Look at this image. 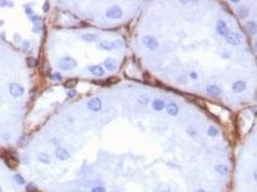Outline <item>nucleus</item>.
Segmentation results:
<instances>
[{"mask_svg": "<svg viewBox=\"0 0 257 192\" xmlns=\"http://www.w3.org/2000/svg\"><path fill=\"white\" fill-rule=\"evenodd\" d=\"M58 66L63 70H71L76 67L77 62L74 59H72L70 57H66V58H63L59 61Z\"/></svg>", "mask_w": 257, "mask_h": 192, "instance_id": "obj_1", "label": "nucleus"}, {"mask_svg": "<svg viewBox=\"0 0 257 192\" xmlns=\"http://www.w3.org/2000/svg\"><path fill=\"white\" fill-rule=\"evenodd\" d=\"M225 40L231 45H239L242 42V37H241L240 34L237 32H234V31L228 32V34L225 37Z\"/></svg>", "mask_w": 257, "mask_h": 192, "instance_id": "obj_2", "label": "nucleus"}, {"mask_svg": "<svg viewBox=\"0 0 257 192\" xmlns=\"http://www.w3.org/2000/svg\"><path fill=\"white\" fill-rule=\"evenodd\" d=\"M143 42L150 50H155L158 47V42L156 38L152 36H145L143 37Z\"/></svg>", "mask_w": 257, "mask_h": 192, "instance_id": "obj_3", "label": "nucleus"}, {"mask_svg": "<svg viewBox=\"0 0 257 192\" xmlns=\"http://www.w3.org/2000/svg\"><path fill=\"white\" fill-rule=\"evenodd\" d=\"M106 17L109 18H120L122 17V10L118 6H114L107 10Z\"/></svg>", "mask_w": 257, "mask_h": 192, "instance_id": "obj_4", "label": "nucleus"}, {"mask_svg": "<svg viewBox=\"0 0 257 192\" xmlns=\"http://www.w3.org/2000/svg\"><path fill=\"white\" fill-rule=\"evenodd\" d=\"M10 93L15 97H19L24 93V89L18 84H12L10 86Z\"/></svg>", "mask_w": 257, "mask_h": 192, "instance_id": "obj_5", "label": "nucleus"}, {"mask_svg": "<svg viewBox=\"0 0 257 192\" xmlns=\"http://www.w3.org/2000/svg\"><path fill=\"white\" fill-rule=\"evenodd\" d=\"M88 108L91 110V111H98L101 110L102 108V102L100 99L98 98H94L92 99L91 101L88 103Z\"/></svg>", "mask_w": 257, "mask_h": 192, "instance_id": "obj_6", "label": "nucleus"}, {"mask_svg": "<svg viewBox=\"0 0 257 192\" xmlns=\"http://www.w3.org/2000/svg\"><path fill=\"white\" fill-rule=\"evenodd\" d=\"M217 32L219 33L221 36L226 37V35L228 34L229 30L228 27L225 22H224L223 20H219L217 22Z\"/></svg>", "mask_w": 257, "mask_h": 192, "instance_id": "obj_7", "label": "nucleus"}, {"mask_svg": "<svg viewBox=\"0 0 257 192\" xmlns=\"http://www.w3.org/2000/svg\"><path fill=\"white\" fill-rule=\"evenodd\" d=\"M55 154H56V157L59 160H66L69 159V152L66 149L57 148Z\"/></svg>", "mask_w": 257, "mask_h": 192, "instance_id": "obj_8", "label": "nucleus"}, {"mask_svg": "<svg viewBox=\"0 0 257 192\" xmlns=\"http://www.w3.org/2000/svg\"><path fill=\"white\" fill-rule=\"evenodd\" d=\"M247 87V85L244 81H237L236 83H234V85L232 86V89L233 91L236 92V93H239V92H242L246 89Z\"/></svg>", "mask_w": 257, "mask_h": 192, "instance_id": "obj_9", "label": "nucleus"}, {"mask_svg": "<svg viewBox=\"0 0 257 192\" xmlns=\"http://www.w3.org/2000/svg\"><path fill=\"white\" fill-rule=\"evenodd\" d=\"M88 70L91 72L92 74L95 75V76H102L104 74V69L102 68L101 66H89L88 67Z\"/></svg>", "mask_w": 257, "mask_h": 192, "instance_id": "obj_10", "label": "nucleus"}, {"mask_svg": "<svg viewBox=\"0 0 257 192\" xmlns=\"http://www.w3.org/2000/svg\"><path fill=\"white\" fill-rule=\"evenodd\" d=\"M167 111L171 115H176L179 111V108L176 104L174 103H170L167 105Z\"/></svg>", "mask_w": 257, "mask_h": 192, "instance_id": "obj_11", "label": "nucleus"}, {"mask_svg": "<svg viewBox=\"0 0 257 192\" xmlns=\"http://www.w3.org/2000/svg\"><path fill=\"white\" fill-rule=\"evenodd\" d=\"M207 92L211 95H214V96H217V95H220L222 93V89L217 86L215 85H212V86H209L207 87Z\"/></svg>", "mask_w": 257, "mask_h": 192, "instance_id": "obj_12", "label": "nucleus"}, {"mask_svg": "<svg viewBox=\"0 0 257 192\" xmlns=\"http://www.w3.org/2000/svg\"><path fill=\"white\" fill-rule=\"evenodd\" d=\"M104 66L108 70L114 71L116 68H117V62H116L114 59H107L104 62Z\"/></svg>", "mask_w": 257, "mask_h": 192, "instance_id": "obj_13", "label": "nucleus"}, {"mask_svg": "<svg viewBox=\"0 0 257 192\" xmlns=\"http://www.w3.org/2000/svg\"><path fill=\"white\" fill-rule=\"evenodd\" d=\"M82 38L84 41L88 42H96L99 40V37L95 34H85L82 36Z\"/></svg>", "mask_w": 257, "mask_h": 192, "instance_id": "obj_14", "label": "nucleus"}, {"mask_svg": "<svg viewBox=\"0 0 257 192\" xmlns=\"http://www.w3.org/2000/svg\"><path fill=\"white\" fill-rule=\"evenodd\" d=\"M116 42H107V41H104V42H100V47L101 48H103L104 50H113L115 47H117V45H116Z\"/></svg>", "mask_w": 257, "mask_h": 192, "instance_id": "obj_15", "label": "nucleus"}, {"mask_svg": "<svg viewBox=\"0 0 257 192\" xmlns=\"http://www.w3.org/2000/svg\"><path fill=\"white\" fill-rule=\"evenodd\" d=\"M152 107L156 111H162L165 108V103L160 99H155L152 103Z\"/></svg>", "mask_w": 257, "mask_h": 192, "instance_id": "obj_16", "label": "nucleus"}, {"mask_svg": "<svg viewBox=\"0 0 257 192\" xmlns=\"http://www.w3.org/2000/svg\"><path fill=\"white\" fill-rule=\"evenodd\" d=\"M216 171L217 172H219L221 175H224V176H225V175H227V173H228V167L226 165H224V164H219V165H216Z\"/></svg>", "mask_w": 257, "mask_h": 192, "instance_id": "obj_17", "label": "nucleus"}, {"mask_svg": "<svg viewBox=\"0 0 257 192\" xmlns=\"http://www.w3.org/2000/svg\"><path fill=\"white\" fill-rule=\"evenodd\" d=\"M77 83H78L77 79H69L68 81H66L65 84H64V86L67 87V88H73V87L76 86Z\"/></svg>", "mask_w": 257, "mask_h": 192, "instance_id": "obj_18", "label": "nucleus"}, {"mask_svg": "<svg viewBox=\"0 0 257 192\" xmlns=\"http://www.w3.org/2000/svg\"><path fill=\"white\" fill-rule=\"evenodd\" d=\"M120 81V78H118V77H109V78H107L105 81H104V85H115V84H117L119 83Z\"/></svg>", "mask_w": 257, "mask_h": 192, "instance_id": "obj_19", "label": "nucleus"}, {"mask_svg": "<svg viewBox=\"0 0 257 192\" xmlns=\"http://www.w3.org/2000/svg\"><path fill=\"white\" fill-rule=\"evenodd\" d=\"M38 159L39 160H41L42 162H44V163L50 162V157L46 155V154H40V155L38 156Z\"/></svg>", "mask_w": 257, "mask_h": 192, "instance_id": "obj_20", "label": "nucleus"}, {"mask_svg": "<svg viewBox=\"0 0 257 192\" xmlns=\"http://www.w3.org/2000/svg\"><path fill=\"white\" fill-rule=\"evenodd\" d=\"M207 133H208V135H211V136H216V135H218V133H219V130H218L216 127L211 126V127H209V129H208Z\"/></svg>", "mask_w": 257, "mask_h": 192, "instance_id": "obj_21", "label": "nucleus"}, {"mask_svg": "<svg viewBox=\"0 0 257 192\" xmlns=\"http://www.w3.org/2000/svg\"><path fill=\"white\" fill-rule=\"evenodd\" d=\"M248 29H249V31L252 34V35H254L255 33H256V25H255V23L254 22H252V21H250V22H249L248 23Z\"/></svg>", "mask_w": 257, "mask_h": 192, "instance_id": "obj_22", "label": "nucleus"}, {"mask_svg": "<svg viewBox=\"0 0 257 192\" xmlns=\"http://www.w3.org/2000/svg\"><path fill=\"white\" fill-rule=\"evenodd\" d=\"M14 180L16 181V183L18 184V185H23L24 184V179H23V177L22 176H20L19 174H17V175H15L14 176Z\"/></svg>", "mask_w": 257, "mask_h": 192, "instance_id": "obj_23", "label": "nucleus"}, {"mask_svg": "<svg viewBox=\"0 0 257 192\" xmlns=\"http://www.w3.org/2000/svg\"><path fill=\"white\" fill-rule=\"evenodd\" d=\"M27 65H28V66H30V67L35 66L37 65V60H36L35 58H33V57L27 58Z\"/></svg>", "mask_w": 257, "mask_h": 192, "instance_id": "obj_24", "label": "nucleus"}, {"mask_svg": "<svg viewBox=\"0 0 257 192\" xmlns=\"http://www.w3.org/2000/svg\"><path fill=\"white\" fill-rule=\"evenodd\" d=\"M239 12V16L241 17H246L247 16H248V10L246 9V8H244V7H242V8H240L239 10H238Z\"/></svg>", "mask_w": 257, "mask_h": 192, "instance_id": "obj_25", "label": "nucleus"}, {"mask_svg": "<svg viewBox=\"0 0 257 192\" xmlns=\"http://www.w3.org/2000/svg\"><path fill=\"white\" fill-rule=\"evenodd\" d=\"M92 192H107L103 186H95L92 189Z\"/></svg>", "mask_w": 257, "mask_h": 192, "instance_id": "obj_26", "label": "nucleus"}, {"mask_svg": "<svg viewBox=\"0 0 257 192\" xmlns=\"http://www.w3.org/2000/svg\"><path fill=\"white\" fill-rule=\"evenodd\" d=\"M138 101L140 102V103H142V104H146L147 103V101H148V98L146 97V96H145V95H143V96H141L139 99H138Z\"/></svg>", "mask_w": 257, "mask_h": 192, "instance_id": "obj_27", "label": "nucleus"}, {"mask_svg": "<svg viewBox=\"0 0 257 192\" xmlns=\"http://www.w3.org/2000/svg\"><path fill=\"white\" fill-rule=\"evenodd\" d=\"M27 190L28 191H30V192H35L36 190H37V186L34 185V184H29L28 185H27Z\"/></svg>", "mask_w": 257, "mask_h": 192, "instance_id": "obj_28", "label": "nucleus"}, {"mask_svg": "<svg viewBox=\"0 0 257 192\" xmlns=\"http://www.w3.org/2000/svg\"><path fill=\"white\" fill-rule=\"evenodd\" d=\"M190 76L192 77V78H193V79H196V78H197V77H198V74H197L196 72H192V73L190 74Z\"/></svg>", "mask_w": 257, "mask_h": 192, "instance_id": "obj_29", "label": "nucleus"}, {"mask_svg": "<svg viewBox=\"0 0 257 192\" xmlns=\"http://www.w3.org/2000/svg\"><path fill=\"white\" fill-rule=\"evenodd\" d=\"M5 155V150L3 148H0V157H3Z\"/></svg>", "mask_w": 257, "mask_h": 192, "instance_id": "obj_30", "label": "nucleus"}, {"mask_svg": "<svg viewBox=\"0 0 257 192\" xmlns=\"http://www.w3.org/2000/svg\"><path fill=\"white\" fill-rule=\"evenodd\" d=\"M48 6H49V4H48V3L46 2V3H45V5H44V12H46V11H47V9H48Z\"/></svg>", "mask_w": 257, "mask_h": 192, "instance_id": "obj_31", "label": "nucleus"}, {"mask_svg": "<svg viewBox=\"0 0 257 192\" xmlns=\"http://www.w3.org/2000/svg\"><path fill=\"white\" fill-rule=\"evenodd\" d=\"M74 93H75L74 91H72V92H69V97H71V95H74Z\"/></svg>", "mask_w": 257, "mask_h": 192, "instance_id": "obj_32", "label": "nucleus"}, {"mask_svg": "<svg viewBox=\"0 0 257 192\" xmlns=\"http://www.w3.org/2000/svg\"><path fill=\"white\" fill-rule=\"evenodd\" d=\"M197 192H205V191H204L203 189H198V190Z\"/></svg>", "mask_w": 257, "mask_h": 192, "instance_id": "obj_33", "label": "nucleus"}, {"mask_svg": "<svg viewBox=\"0 0 257 192\" xmlns=\"http://www.w3.org/2000/svg\"><path fill=\"white\" fill-rule=\"evenodd\" d=\"M162 192H170V191H169V190H163Z\"/></svg>", "mask_w": 257, "mask_h": 192, "instance_id": "obj_34", "label": "nucleus"}, {"mask_svg": "<svg viewBox=\"0 0 257 192\" xmlns=\"http://www.w3.org/2000/svg\"><path fill=\"white\" fill-rule=\"evenodd\" d=\"M1 191H2V189H1V187H0V192H1Z\"/></svg>", "mask_w": 257, "mask_h": 192, "instance_id": "obj_35", "label": "nucleus"}]
</instances>
